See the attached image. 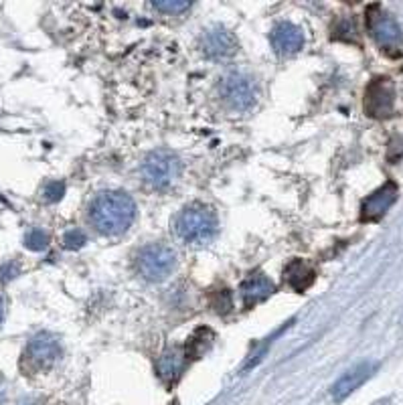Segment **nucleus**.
Here are the masks:
<instances>
[{"label":"nucleus","mask_w":403,"mask_h":405,"mask_svg":"<svg viewBox=\"0 0 403 405\" xmlns=\"http://www.w3.org/2000/svg\"><path fill=\"white\" fill-rule=\"evenodd\" d=\"M269 43H271V49L276 51V55H280V57L296 55L304 47V31L290 20H282L271 29Z\"/></svg>","instance_id":"nucleus-10"},{"label":"nucleus","mask_w":403,"mask_h":405,"mask_svg":"<svg viewBox=\"0 0 403 405\" xmlns=\"http://www.w3.org/2000/svg\"><path fill=\"white\" fill-rule=\"evenodd\" d=\"M211 306L215 308L217 314H227L233 308V300H231V294L227 290H219L215 292L211 298Z\"/></svg>","instance_id":"nucleus-19"},{"label":"nucleus","mask_w":403,"mask_h":405,"mask_svg":"<svg viewBox=\"0 0 403 405\" xmlns=\"http://www.w3.org/2000/svg\"><path fill=\"white\" fill-rule=\"evenodd\" d=\"M187 363H189V357H187L185 348L171 347L158 357V361H156V373H158V377H160L162 381L174 383V381H178V377L185 373Z\"/></svg>","instance_id":"nucleus-13"},{"label":"nucleus","mask_w":403,"mask_h":405,"mask_svg":"<svg viewBox=\"0 0 403 405\" xmlns=\"http://www.w3.org/2000/svg\"><path fill=\"white\" fill-rule=\"evenodd\" d=\"M400 189L393 180H387L383 187H379L375 193H371L361 205V219L363 221H379L385 213L391 209V205L397 201Z\"/></svg>","instance_id":"nucleus-11"},{"label":"nucleus","mask_w":403,"mask_h":405,"mask_svg":"<svg viewBox=\"0 0 403 405\" xmlns=\"http://www.w3.org/2000/svg\"><path fill=\"white\" fill-rule=\"evenodd\" d=\"M173 232L185 246H207L219 233L217 213L205 203L185 205L174 217Z\"/></svg>","instance_id":"nucleus-2"},{"label":"nucleus","mask_w":403,"mask_h":405,"mask_svg":"<svg viewBox=\"0 0 403 405\" xmlns=\"http://www.w3.org/2000/svg\"><path fill=\"white\" fill-rule=\"evenodd\" d=\"M178 174H181V162L169 150H154L142 162V176L156 191L169 189L178 178Z\"/></svg>","instance_id":"nucleus-5"},{"label":"nucleus","mask_w":403,"mask_h":405,"mask_svg":"<svg viewBox=\"0 0 403 405\" xmlns=\"http://www.w3.org/2000/svg\"><path fill=\"white\" fill-rule=\"evenodd\" d=\"M24 246L33 251L47 250V246H49V235L43 232V229H38V227H33L31 232L24 235Z\"/></svg>","instance_id":"nucleus-18"},{"label":"nucleus","mask_w":403,"mask_h":405,"mask_svg":"<svg viewBox=\"0 0 403 405\" xmlns=\"http://www.w3.org/2000/svg\"><path fill=\"white\" fill-rule=\"evenodd\" d=\"M153 6L162 15H183L185 10L191 8V2H187V0H156V2H153Z\"/></svg>","instance_id":"nucleus-17"},{"label":"nucleus","mask_w":403,"mask_h":405,"mask_svg":"<svg viewBox=\"0 0 403 405\" xmlns=\"http://www.w3.org/2000/svg\"><path fill=\"white\" fill-rule=\"evenodd\" d=\"M213 341H215V334H213L209 328H199L191 339H189L187 347H185L187 357H189V359H199L203 353L209 350V347L213 345Z\"/></svg>","instance_id":"nucleus-16"},{"label":"nucleus","mask_w":403,"mask_h":405,"mask_svg":"<svg viewBox=\"0 0 403 405\" xmlns=\"http://www.w3.org/2000/svg\"><path fill=\"white\" fill-rule=\"evenodd\" d=\"M19 405H38V404L35 402V399H22Z\"/></svg>","instance_id":"nucleus-24"},{"label":"nucleus","mask_w":403,"mask_h":405,"mask_svg":"<svg viewBox=\"0 0 403 405\" xmlns=\"http://www.w3.org/2000/svg\"><path fill=\"white\" fill-rule=\"evenodd\" d=\"M61 357V343L51 332L35 334L24 348V363L31 371L41 373L55 365Z\"/></svg>","instance_id":"nucleus-7"},{"label":"nucleus","mask_w":403,"mask_h":405,"mask_svg":"<svg viewBox=\"0 0 403 405\" xmlns=\"http://www.w3.org/2000/svg\"><path fill=\"white\" fill-rule=\"evenodd\" d=\"M87 243V237L81 229H69L63 235V248L65 250H79Z\"/></svg>","instance_id":"nucleus-20"},{"label":"nucleus","mask_w":403,"mask_h":405,"mask_svg":"<svg viewBox=\"0 0 403 405\" xmlns=\"http://www.w3.org/2000/svg\"><path fill=\"white\" fill-rule=\"evenodd\" d=\"M176 268V253L164 243H148L136 253V271L146 282H162Z\"/></svg>","instance_id":"nucleus-3"},{"label":"nucleus","mask_w":403,"mask_h":405,"mask_svg":"<svg viewBox=\"0 0 403 405\" xmlns=\"http://www.w3.org/2000/svg\"><path fill=\"white\" fill-rule=\"evenodd\" d=\"M2 318H4V300L0 296V322H2Z\"/></svg>","instance_id":"nucleus-23"},{"label":"nucleus","mask_w":403,"mask_h":405,"mask_svg":"<svg viewBox=\"0 0 403 405\" xmlns=\"http://www.w3.org/2000/svg\"><path fill=\"white\" fill-rule=\"evenodd\" d=\"M17 273H19V266H17L15 262H8V264L0 266V280H2V282H8V280H13Z\"/></svg>","instance_id":"nucleus-22"},{"label":"nucleus","mask_w":403,"mask_h":405,"mask_svg":"<svg viewBox=\"0 0 403 405\" xmlns=\"http://www.w3.org/2000/svg\"><path fill=\"white\" fill-rule=\"evenodd\" d=\"M201 47H203L205 57L219 61V59L233 57L239 49V43H237L235 35L231 33L229 29H225L221 24H215V27L205 31V35L201 39Z\"/></svg>","instance_id":"nucleus-9"},{"label":"nucleus","mask_w":403,"mask_h":405,"mask_svg":"<svg viewBox=\"0 0 403 405\" xmlns=\"http://www.w3.org/2000/svg\"><path fill=\"white\" fill-rule=\"evenodd\" d=\"M63 193H65V185L59 183V180H51L43 187V199L47 203H57L63 199Z\"/></svg>","instance_id":"nucleus-21"},{"label":"nucleus","mask_w":403,"mask_h":405,"mask_svg":"<svg viewBox=\"0 0 403 405\" xmlns=\"http://www.w3.org/2000/svg\"><path fill=\"white\" fill-rule=\"evenodd\" d=\"M395 90L389 79H373L365 92V112L371 118H387L393 114Z\"/></svg>","instance_id":"nucleus-8"},{"label":"nucleus","mask_w":403,"mask_h":405,"mask_svg":"<svg viewBox=\"0 0 403 405\" xmlns=\"http://www.w3.org/2000/svg\"><path fill=\"white\" fill-rule=\"evenodd\" d=\"M274 282L269 280L268 276L264 273H250L241 286H239V292H241V300H243V306L246 308H251L260 302H264L266 298H269L274 294Z\"/></svg>","instance_id":"nucleus-14"},{"label":"nucleus","mask_w":403,"mask_h":405,"mask_svg":"<svg viewBox=\"0 0 403 405\" xmlns=\"http://www.w3.org/2000/svg\"><path fill=\"white\" fill-rule=\"evenodd\" d=\"M4 404V391H2V389H0V405Z\"/></svg>","instance_id":"nucleus-25"},{"label":"nucleus","mask_w":403,"mask_h":405,"mask_svg":"<svg viewBox=\"0 0 403 405\" xmlns=\"http://www.w3.org/2000/svg\"><path fill=\"white\" fill-rule=\"evenodd\" d=\"M367 24H369L371 37L375 39L377 47H379L383 53L391 55V57H395V55L402 53V29H400L397 20L393 19V17L385 15V13H381V10L375 6V8H371L369 15H367Z\"/></svg>","instance_id":"nucleus-6"},{"label":"nucleus","mask_w":403,"mask_h":405,"mask_svg":"<svg viewBox=\"0 0 403 405\" xmlns=\"http://www.w3.org/2000/svg\"><path fill=\"white\" fill-rule=\"evenodd\" d=\"M375 369H377V365L371 363V361L359 363L357 367L348 369L345 375H343V377L332 385V389H330L332 399H334V402H345L351 393H355L359 387L365 385L367 381L371 379V375L375 373Z\"/></svg>","instance_id":"nucleus-12"},{"label":"nucleus","mask_w":403,"mask_h":405,"mask_svg":"<svg viewBox=\"0 0 403 405\" xmlns=\"http://www.w3.org/2000/svg\"><path fill=\"white\" fill-rule=\"evenodd\" d=\"M316 280V270L306 260H292L284 268V282L296 292H306Z\"/></svg>","instance_id":"nucleus-15"},{"label":"nucleus","mask_w":403,"mask_h":405,"mask_svg":"<svg viewBox=\"0 0 403 405\" xmlns=\"http://www.w3.org/2000/svg\"><path fill=\"white\" fill-rule=\"evenodd\" d=\"M134 199L124 191H99L87 209V221L99 235L118 237L136 221Z\"/></svg>","instance_id":"nucleus-1"},{"label":"nucleus","mask_w":403,"mask_h":405,"mask_svg":"<svg viewBox=\"0 0 403 405\" xmlns=\"http://www.w3.org/2000/svg\"><path fill=\"white\" fill-rule=\"evenodd\" d=\"M219 96L235 112H246L257 101V83L246 71H229L219 81Z\"/></svg>","instance_id":"nucleus-4"}]
</instances>
